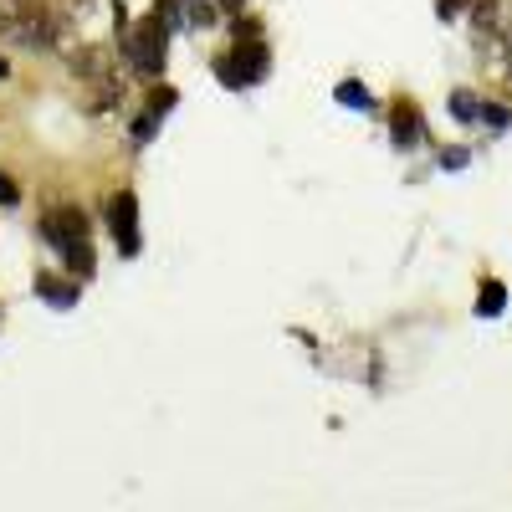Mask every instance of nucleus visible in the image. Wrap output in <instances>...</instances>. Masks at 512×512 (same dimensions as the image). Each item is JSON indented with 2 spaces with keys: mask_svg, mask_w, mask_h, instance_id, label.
I'll use <instances>...</instances> for the list:
<instances>
[{
  "mask_svg": "<svg viewBox=\"0 0 512 512\" xmlns=\"http://www.w3.org/2000/svg\"><path fill=\"white\" fill-rule=\"evenodd\" d=\"M507 67H512V41H507Z\"/></svg>",
  "mask_w": 512,
  "mask_h": 512,
  "instance_id": "obj_20",
  "label": "nucleus"
},
{
  "mask_svg": "<svg viewBox=\"0 0 512 512\" xmlns=\"http://www.w3.org/2000/svg\"><path fill=\"white\" fill-rule=\"evenodd\" d=\"M57 16H88V0H62Z\"/></svg>",
  "mask_w": 512,
  "mask_h": 512,
  "instance_id": "obj_16",
  "label": "nucleus"
},
{
  "mask_svg": "<svg viewBox=\"0 0 512 512\" xmlns=\"http://www.w3.org/2000/svg\"><path fill=\"white\" fill-rule=\"evenodd\" d=\"M36 287H41V297H47L52 308H72V303H77V287L62 282V277H41Z\"/></svg>",
  "mask_w": 512,
  "mask_h": 512,
  "instance_id": "obj_7",
  "label": "nucleus"
},
{
  "mask_svg": "<svg viewBox=\"0 0 512 512\" xmlns=\"http://www.w3.org/2000/svg\"><path fill=\"white\" fill-rule=\"evenodd\" d=\"M338 103H349V108H369V93H364V88H354V82H344V88H338Z\"/></svg>",
  "mask_w": 512,
  "mask_h": 512,
  "instance_id": "obj_11",
  "label": "nucleus"
},
{
  "mask_svg": "<svg viewBox=\"0 0 512 512\" xmlns=\"http://www.w3.org/2000/svg\"><path fill=\"white\" fill-rule=\"evenodd\" d=\"M216 77L226 88H251V82L267 77V47L262 36H236V47L226 57H216Z\"/></svg>",
  "mask_w": 512,
  "mask_h": 512,
  "instance_id": "obj_2",
  "label": "nucleus"
},
{
  "mask_svg": "<svg viewBox=\"0 0 512 512\" xmlns=\"http://www.w3.org/2000/svg\"><path fill=\"white\" fill-rule=\"evenodd\" d=\"M41 236L52 241V251L67 262V272H77V277H93L98 256H93V241H88V216H82L77 205L52 210V216L41 221Z\"/></svg>",
  "mask_w": 512,
  "mask_h": 512,
  "instance_id": "obj_1",
  "label": "nucleus"
},
{
  "mask_svg": "<svg viewBox=\"0 0 512 512\" xmlns=\"http://www.w3.org/2000/svg\"><path fill=\"white\" fill-rule=\"evenodd\" d=\"M497 21H502V0H477V36H492Z\"/></svg>",
  "mask_w": 512,
  "mask_h": 512,
  "instance_id": "obj_9",
  "label": "nucleus"
},
{
  "mask_svg": "<svg viewBox=\"0 0 512 512\" xmlns=\"http://www.w3.org/2000/svg\"><path fill=\"white\" fill-rule=\"evenodd\" d=\"M216 6H221V11H231V16H236V11H241V6H246V0H216Z\"/></svg>",
  "mask_w": 512,
  "mask_h": 512,
  "instance_id": "obj_18",
  "label": "nucleus"
},
{
  "mask_svg": "<svg viewBox=\"0 0 512 512\" xmlns=\"http://www.w3.org/2000/svg\"><path fill=\"white\" fill-rule=\"evenodd\" d=\"M169 103H175V93H169V88H159V93H154V98H149V113H164V108H169Z\"/></svg>",
  "mask_w": 512,
  "mask_h": 512,
  "instance_id": "obj_14",
  "label": "nucleus"
},
{
  "mask_svg": "<svg viewBox=\"0 0 512 512\" xmlns=\"http://www.w3.org/2000/svg\"><path fill=\"white\" fill-rule=\"evenodd\" d=\"M67 62H72V72H77L82 82H108V77H113V52L103 47V41H93V47H77Z\"/></svg>",
  "mask_w": 512,
  "mask_h": 512,
  "instance_id": "obj_5",
  "label": "nucleus"
},
{
  "mask_svg": "<svg viewBox=\"0 0 512 512\" xmlns=\"http://www.w3.org/2000/svg\"><path fill=\"white\" fill-rule=\"evenodd\" d=\"M6 72H11V67H6V57H0V77H6Z\"/></svg>",
  "mask_w": 512,
  "mask_h": 512,
  "instance_id": "obj_19",
  "label": "nucleus"
},
{
  "mask_svg": "<svg viewBox=\"0 0 512 512\" xmlns=\"http://www.w3.org/2000/svg\"><path fill=\"white\" fill-rule=\"evenodd\" d=\"M482 118H487L492 128H502V123H507V108H497V103H482Z\"/></svg>",
  "mask_w": 512,
  "mask_h": 512,
  "instance_id": "obj_13",
  "label": "nucleus"
},
{
  "mask_svg": "<svg viewBox=\"0 0 512 512\" xmlns=\"http://www.w3.org/2000/svg\"><path fill=\"white\" fill-rule=\"evenodd\" d=\"M0 205H21V190H16L11 175H0Z\"/></svg>",
  "mask_w": 512,
  "mask_h": 512,
  "instance_id": "obj_12",
  "label": "nucleus"
},
{
  "mask_svg": "<svg viewBox=\"0 0 512 512\" xmlns=\"http://www.w3.org/2000/svg\"><path fill=\"white\" fill-rule=\"evenodd\" d=\"M436 11H441V21H451L456 11H466V0H436Z\"/></svg>",
  "mask_w": 512,
  "mask_h": 512,
  "instance_id": "obj_15",
  "label": "nucleus"
},
{
  "mask_svg": "<svg viewBox=\"0 0 512 512\" xmlns=\"http://www.w3.org/2000/svg\"><path fill=\"white\" fill-rule=\"evenodd\" d=\"M390 139H395L400 149H410V144L420 139V113H415L405 98H400V103H395V113H390Z\"/></svg>",
  "mask_w": 512,
  "mask_h": 512,
  "instance_id": "obj_6",
  "label": "nucleus"
},
{
  "mask_svg": "<svg viewBox=\"0 0 512 512\" xmlns=\"http://www.w3.org/2000/svg\"><path fill=\"white\" fill-rule=\"evenodd\" d=\"M441 164H446V169H461V164H466V149H446Z\"/></svg>",
  "mask_w": 512,
  "mask_h": 512,
  "instance_id": "obj_17",
  "label": "nucleus"
},
{
  "mask_svg": "<svg viewBox=\"0 0 512 512\" xmlns=\"http://www.w3.org/2000/svg\"><path fill=\"white\" fill-rule=\"evenodd\" d=\"M451 113H456L461 123H472V118H482V103H477L472 93H451Z\"/></svg>",
  "mask_w": 512,
  "mask_h": 512,
  "instance_id": "obj_10",
  "label": "nucleus"
},
{
  "mask_svg": "<svg viewBox=\"0 0 512 512\" xmlns=\"http://www.w3.org/2000/svg\"><path fill=\"white\" fill-rule=\"evenodd\" d=\"M507 308V292H502V282H482V297H477V313L482 318H497Z\"/></svg>",
  "mask_w": 512,
  "mask_h": 512,
  "instance_id": "obj_8",
  "label": "nucleus"
},
{
  "mask_svg": "<svg viewBox=\"0 0 512 512\" xmlns=\"http://www.w3.org/2000/svg\"><path fill=\"white\" fill-rule=\"evenodd\" d=\"M164 36H169V21L154 11V16H144L134 31L123 36V57H134V67L144 77H159L164 72Z\"/></svg>",
  "mask_w": 512,
  "mask_h": 512,
  "instance_id": "obj_3",
  "label": "nucleus"
},
{
  "mask_svg": "<svg viewBox=\"0 0 512 512\" xmlns=\"http://www.w3.org/2000/svg\"><path fill=\"white\" fill-rule=\"evenodd\" d=\"M108 231H113L123 256H139L144 241H139V200H134V190H118L108 200Z\"/></svg>",
  "mask_w": 512,
  "mask_h": 512,
  "instance_id": "obj_4",
  "label": "nucleus"
}]
</instances>
